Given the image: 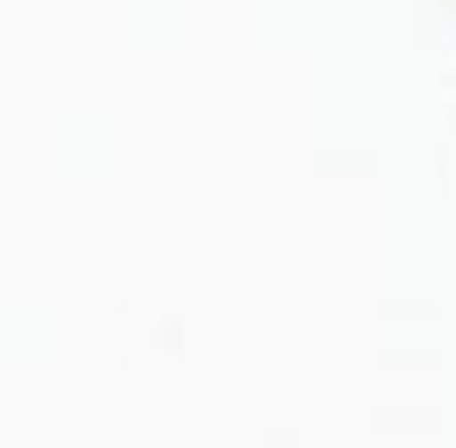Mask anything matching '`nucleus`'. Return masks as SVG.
<instances>
[]
</instances>
